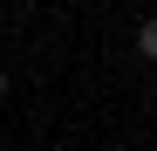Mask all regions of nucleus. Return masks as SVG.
<instances>
[{"label": "nucleus", "instance_id": "obj_1", "mask_svg": "<svg viewBox=\"0 0 157 151\" xmlns=\"http://www.w3.org/2000/svg\"><path fill=\"white\" fill-rule=\"evenodd\" d=\"M137 55H150V62H157V14H150L144 28H137Z\"/></svg>", "mask_w": 157, "mask_h": 151}, {"label": "nucleus", "instance_id": "obj_2", "mask_svg": "<svg viewBox=\"0 0 157 151\" xmlns=\"http://www.w3.org/2000/svg\"><path fill=\"white\" fill-rule=\"evenodd\" d=\"M0 96H7V76H0Z\"/></svg>", "mask_w": 157, "mask_h": 151}]
</instances>
